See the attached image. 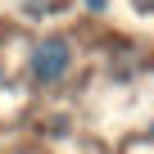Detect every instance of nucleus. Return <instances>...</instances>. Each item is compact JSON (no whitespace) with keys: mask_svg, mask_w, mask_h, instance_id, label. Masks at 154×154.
<instances>
[{"mask_svg":"<svg viewBox=\"0 0 154 154\" xmlns=\"http://www.w3.org/2000/svg\"><path fill=\"white\" fill-rule=\"evenodd\" d=\"M68 68H72V45L63 36H41L36 50H32V77H36L41 86H50V82H59Z\"/></svg>","mask_w":154,"mask_h":154,"instance_id":"1","label":"nucleus"},{"mask_svg":"<svg viewBox=\"0 0 154 154\" xmlns=\"http://www.w3.org/2000/svg\"><path fill=\"white\" fill-rule=\"evenodd\" d=\"M136 5H140V9H154V0H136Z\"/></svg>","mask_w":154,"mask_h":154,"instance_id":"2","label":"nucleus"}]
</instances>
